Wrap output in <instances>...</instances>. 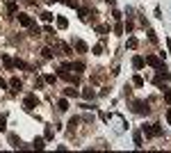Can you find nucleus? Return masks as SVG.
<instances>
[{
	"label": "nucleus",
	"instance_id": "f257e3e1",
	"mask_svg": "<svg viewBox=\"0 0 171 153\" xmlns=\"http://www.w3.org/2000/svg\"><path fill=\"white\" fill-rule=\"evenodd\" d=\"M141 133H144L146 137H160L164 130H162V126H160V123H148V126H144V128H141Z\"/></svg>",
	"mask_w": 171,
	"mask_h": 153
},
{
	"label": "nucleus",
	"instance_id": "f03ea898",
	"mask_svg": "<svg viewBox=\"0 0 171 153\" xmlns=\"http://www.w3.org/2000/svg\"><path fill=\"white\" fill-rule=\"evenodd\" d=\"M19 23H21L23 28H32V30L39 34V28H37V23H34V21H32L27 14H19Z\"/></svg>",
	"mask_w": 171,
	"mask_h": 153
},
{
	"label": "nucleus",
	"instance_id": "7ed1b4c3",
	"mask_svg": "<svg viewBox=\"0 0 171 153\" xmlns=\"http://www.w3.org/2000/svg\"><path fill=\"white\" fill-rule=\"evenodd\" d=\"M37 103H39L37 94H27V96H25V103H23V105H25V110H34V108H37Z\"/></svg>",
	"mask_w": 171,
	"mask_h": 153
},
{
	"label": "nucleus",
	"instance_id": "20e7f679",
	"mask_svg": "<svg viewBox=\"0 0 171 153\" xmlns=\"http://www.w3.org/2000/svg\"><path fill=\"white\" fill-rule=\"evenodd\" d=\"M135 112L137 114H148L151 112V108H148V103H144V101H135Z\"/></svg>",
	"mask_w": 171,
	"mask_h": 153
},
{
	"label": "nucleus",
	"instance_id": "39448f33",
	"mask_svg": "<svg viewBox=\"0 0 171 153\" xmlns=\"http://www.w3.org/2000/svg\"><path fill=\"white\" fill-rule=\"evenodd\" d=\"M144 62L148 64V66H153V69H160V66H164V64H162V57H157V55H148Z\"/></svg>",
	"mask_w": 171,
	"mask_h": 153
},
{
	"label": "nucleus",
	"instance_id": "423d86ee",
	"mask_svg": "<svg viewBox=\"0 0 171 153\" xmlns=\"http://www.w3.org/2000/svg\"><path fill=\"white\" fill-rule=\"evenodd\" d=\"M9 87H11V89H14V91H19L21 87H23V82H21L19 78H11V80H9Z\"/></svg>",
	"mask_w": 171,
	"mask_h": 153
},
{
	"label": "nucleus",
	"instance_id": "0eeeda50",
	"mask_svg": "<svg viewBox=\"0 0 171 153\" xmlns=\"http://www.w3.org/2000/svg\"><path fill=\"white\" fill-rule=\"evenodd\" d=\"M57 110H60V112H66V110H69L66 98H60V101H57Z\"/></svg>",
	"mask_w": 171,
	"mask_h": 153
},
{
	"label": "nucleus",
	"instance_id": "6e6552de",
	"mask_svg": "<svg viewBox=\"0 0 171 153\" xmlns=\"http://www.w3.org/2000/svg\"><path fill=\"white\" fill-rule=\"evenodd\" d=\"M32 146H34V149H39V151H41V149H46V139H44V137H37Z\"/></svg>",
	"mask_w": 171,
	"mask_h": 153
},
{
	"label": "nucleus",
	"instance_id": "1a4fd4ad",
	"mask_svg": "<svg viewBox=\"0 0 171 153\" xmlns=\"http://www.w3.org/2000/svg\"><path fill=\"white\" fill-rule=\"evenodd\" d=\"M2 64H5V69H14V60L9 55H2Z\"/></svg>",
	"mask_w": 171,
	"mask_h": 153
},
{
	"label": "nucleus",
	"instance_id": "9d476101",
	"mask_svg": "<svg viewBox=\"0 0 171 153\" xmlns=\"http://www.w3.org/2000/svg\"><path fill=\"white\" fill-rule=\"evenodd\" d=\"M75 50H78V53H87L89 48H87V44H85V41H75Z\"/></svg>",
	"mask_w": 171,
	"mask_h": 153
},
{
	"label": "nucleus",
	"instance_id": "9b49d317",
	"mask_svg": "<svg viewBox=\"0 0 171 153\" xmlns=\"http://www.w3.org/2000/svg\"><path fill=\"white\" fill-rule=\"evenodd\" d=\"M64 96H66V98H71V96H78V89H73V87H66V89H64Z\"/></svg>",
	"mask_w": 171,
	"mask_h": 153
},
{
	"label": "nucleus",
	"instance_id": "f8f14e48",
	"mask_svg": "<svg viewBox=\"0 0 171 153\" xmlns=\"http://www.w3.org/2000/svg\"><path fill=\"white\" fill-rule=\"evenodd\" d=\"M57 28H60V30H64V28H69V21L64 19V16H57Z\"/></svg>",
	"mask_w": 171,
	"mask_h": 153
},
{
	"label": "nucleus",
	"instance_id": "ddd939ff",
	"mask_svg": "<svg viewBox=\"0 0 171 153\" xmlns=\"http://www.w3.org/2000/svg\"><path fill=\"white\" fill-rule=\"evenodd\" d=\"M16 9H19L16 7V0H9L7 2V14H16Z\"/></svg>",
	"mask_w": 171,
	"mask_h": 153
},
{
	"label": "nucleus",
	"instance_id": "4468645a",
	"mask_svg": "<svg viewBox=\"0 0 171 153\" xmlns=\"http://www.w3.org/2000/svg\"><path fill=\"white\" fill-rule=\"evenodd\" d=\"M144 64H146V62H144V57H135V60H132V66H135V69H141Z\"/></svg>",
	"mask_w": 171,
	"mask_h": 153
},
{
	"label": "nucleus",
	"instance_id": "2eb2a0df",
	"mask_svg": "<svg viewBox=\"0 0 171 153\" xmlns=\"http://www.w3.org/2000/svg\"><path fill=\"white\" fill-rule=\"evenodd\" d=\"M135 146H137V149H141V146H144V139H141V133H135Z\"/></svg>",
	"mask_w": 171,
	"mask_h": 153
},
{
	"label": "nucleus",
	"instance_id": "dca6fc26",
	"mask_svg": "<svg viewBox=\"0 0 171 153\" xmlns=\"http://www.w3.org/2000/svg\"><path fill=\"white\" fill-rule=\"evenodd\" d=\"M71 69H75L78 73H82V71H85V64H82V62H73V64H71Z\"/></svg>",
	"mask_w": 171,
	"mask_h": 153
},
{
	"label": "nucleus",
	"instance_id": "f3484780",
	"mask_svg": "<svg viewBox=\"0 0 171 153\" xmlns=\"http://www.w3.org/2000/svg\"><path fill=\"white\" fill-rule=\"evenodd\" d=\"M41 21H44V23H50V21H52V14H50V11H44V14H41Z\"/></svg>",
	"mask_w": 171,
	"mask_h": 153
},
{
	"label": "nucleus",
	"instance_id": "a211bd4d",
	"mask_svg": "<svg viewBox=\"0 0 171 153\" xmlns=\"http://www.w3.org/2000/svg\"><path fill=\"white\" fill-rule=\"evenodd\" d=\"M80 19H82V21H87V19H89V9H85V7H82V9H80Z\"/></svg>",
	"mask_w": 171,
	"mask_h": 153
},
{
	"label": "nucleus",
	"instance_id": "6ab92c4d",
	"mask_svg": "<svg viewBox=\"0 0 171 153\" xmlns=\"http://www.w3.org/2000/svg\"><path fill=\"white\" fill-rule=\"evenodd\" d=\"M135 85H137V87H144V78H141V75H135Z\"/></svg>",
	"mask_w": 171,
	"mask_h": 153
},
{
	"label": "nucleus",
	"instance_id": "aec40b11",
	"mask_svg": "<svg viewBox=\"0 0 171 153\" xmlns=\"http://www.w3.org/2000/svg\"><path fill=\"white\" fill-rule=\"evenodd\" d=\"M128 48H137V39H135V37L128 39Z\"/></svg>",
	"mask_w": 171,
	"mask_h": 153
},
{
	"label": "nucleus",
	"instance_id": "412c9836",
	"mask_svg": "<svg viewBox=\"0 0 171 153\" xmlns=\"http://www.w3.org/2000/svg\"><path fill=\"white\" fill-rule=\"evenodd\" d=\"M41 53H44V57H46V60H50V57H52V50H50V48H44Z\"/></svg>",
	"mask_w": 171,
	"mask_h": 153
},
{
	"label": "nucleus",
	"instance_id": "4be33fe9",
	"mask_svg": "<svg viewBox=\"0 0 171 153\" xmlns=\"http://www.w3.org/2000/svg\"><path fill=\"white\" fill-rule=\"evenodd\" d=\"M164 101L171 105V89H164Z\"/></svg>",
	"mask_w": 171,
	"mask_h": 153
},
{
	"label": "nucleus",
	"instance_id": "5701e85b",
	"mask_svg": "<svg viewBox=\"0 0 171 153\" xmlns=\"http://www.w3.org/2000/svg\"><path fill=\"white\" fill-rule=\"evenodd\" d=\"M5 123H7V117L0 114V130H5Z\"/></svg>",
	"mask_w": 171,
	"mask_h": 153
},
{
	"label": "nucleus",
	"instance_id": "b1692460",
	"mask_svg": "<svg viewBox=\"0 0 171 153\" xmlns=\"http://www.w3.org/2000/svg\"><path fill=\"white\" fill-rule=\"evenodd\" d=\"M91 53H94V55H101V53H103V46H101V44L94 46V50H91Z\"/></svg>",
	"mask_w": 171,
	"mask_h": 153
},
{
	"label": "nucleus",
	"instance_id": "393cba45",
	"mask_svg": "<svg viewBox=\"0 0 171 153\" xmlns=\"http://www.w3.org/2000/svg\"><path fill=\"white\" fill-rule=\"evenodd\" d=\"M44 82H48V85H52V82H55V75H44Z\"/></svg>",
	"mask_w": 171,
	"mask_h": 153
},
{
	"label": "nucleus",
	"instance_id": "a878e982",
	"mask_svg": "<svg viewBox=\"0 0 171 153\" xmlns=\"http://www.w3.org/2000/svg\"><path fill=\"white\" fill-rule=\"evenodd\" d=\"M107 30H110V28H105V25H98V28H96V32H98V34H105Z\"/></svg>",
	"mask_w": 171,
	"mask_h": 153
},
{
	"label": "nucleus",
	"instance_id": "bb28decb",
	"mask_svg": "<svg viewBox=\"0 0 171 153\" xmlns=\"http://www.w3.org/2000/svg\"><path fill=\"white\" fill-rule=\"evenodd\" d=\"M82 96H85V98H94V91H91V89H85V94H82Z\"/></svg>",
	"mask_w": 171,
	"mask_h": 153
},
{
	"label": "nucleus",
	"instance_id": "cd10ccee",
	"mask_svg": "<svg viewBox=\"0 0 171 153\" xmlns=\"http://www.w3.org/2000/svg\"><path fill=\"white\" fill-rule=\"evenodd\" d=\"M112 16H114L116 21H121V11H119V9H114V11H112Z\"/></svg>",
	"mask_w": 171,
	"mask_h": 153
},
{
	"label": "nucleus",
	"instance_id": "c85d7f7f",
	"mask_svg": "<svg viewBox=\"0 0 171 153\" xmlns=\"http://www.w3.org/2000/svg\"><path fill=\"white\" fill-rule=\"evenodd\" d=\"M167 123H169V126H171V108L167 110Z\"/></svg>",
	"mask_w": 171,
	"mask_h": 153
},
{
	"label": "nucleus",
	"instance_id": "c756f323",
	"mask_svg": "<svg viewBox=\"0 0 171 153\" xmlns=\"http://www.w3.org/2000/svg\"><path fill=\"white\" fill-rule=\"evenodd\" d=\"M5 87H7V82H5L2 78H0V89H5Z\"/></svg>",
	"mask_w": 171,
	"mask_h": 153
},
{
	"label": "nucleus",
	"instance_id": "7c9ffc66",
	"mask_svg": "<svg viewBox=\"0 0 171 153\" xmlns=\"http://www.w3.org/2000/svg\"><path fill=\"white\" fill-rule=\"evenodd\" d=\"M105 2H110V5H114V0H105Z\"/></svg>",
	"mask_w": 171,
	"mask_h": 153
}]
</instances>
